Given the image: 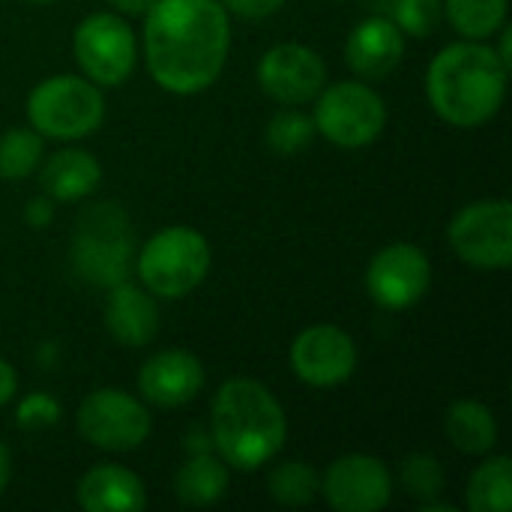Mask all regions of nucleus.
Here are the masks:
<instances>
[{"label":"nucleus","instance_id":"6","mask_svg":"<svg viewBox=\"0 0 512 512\" xmlns=\"http://www.w3.org/2000/svg\"><path fill=\"white\" fill-rule=\"evenodd\" d=\"M315 132H321L336 147H366L372 144L387 126V105L384 99L363 81H339L324 84L315 96L312 111Z\"/></svg>","mask_w":512,"mask_h":512},{"label":"nucleus","instance_id":"12","mask_svg":"<svg viewBox=\"0 0 512 512\" xmlns=\"http://www.w3.org/2000/svg\"><path fill=\"white\" fill-rule=\"evenodd\" d=\"M288 363L309 387H339L357 369V345L342 327L315 324L291 342Z\"/></svg>","mask_w":512,"mask_h":512},{"label":"nucleus","instance_id":"32","mask_svg":"<svg viewBox=\"0 0 512 512\" xmlns=\"http://www.w3.org/2000/svg\"><path fill=\"white\" fill-rule=\"evenodd\" d=\"M15 390H18V375H15V369L0 357V408L12 402Z\"/></svg>","mask_w":512,"mask_h":512},{"label":"nucleus","instance_id":"18","mask_svg":"<svg viewBox=\"0 0 512 512\" xmlns=\"http://www.w3.org/2000/svg\"><path fill=\"white\" fill-rule=\"evenodd\" d=\"M78 504L87 512H141L147 489L123 465H96L78 480Z\"/></svg>","mask_w":512,"mask_h":512},{"label":"nucleus","instance_id":"34","mask_svg":"<svg viewBox=\"0 0 512 512\" xmlns=\"http://www.w3.org/2000/svg\"><path fill=\"white\" fill-rule=\"evenodd\" d=\"M9 477H12V456H9L6 444L0 441V495H3L6 486H9Z\"/></svg>","mask_w":512,"mask_h":512},{"label":"nucleus","instance_id":"35","mask_svg":"<svg viewBox=\"0 0 512 512\" xmlns=\"http://www.w3.org/2000/svg\"><path fill=\"white\" fill-rule=\"evenodd\" d=\"M510 36H512V30H510V27H504V30H501V45H498V57H501V60H504V66H507V69H512Z\"/></svg>","mask_w":512,"mask_h":512},{"label":"nucleus","instance_id":"9","mask_svg":"<svg viewBox=\"0 0 512 512\" xmlns=\"http://www.w3.org/2000/svg\"><path fill=\"white\" fill-rule=\"evenodd\" d=\"M447 237L465 264L507 270L512 264V204L507 198H492L462 207L453 216Z\"/></svg>","mask_w":512,"mask_h":512},{"label":"nucleus","instance_id":"17","mask_svg":"<svg viewBox=\"0 0 512 512\" xmlns=\"http://www.w3.org/2000/svg\"><path fill=\"white\" fill-rule=\"evenodd\" d=\"M105 327L126 348H144L159 330V309L150 291L129 285L126 279L111 285V297L105 303Z\"/></svg>","mask_w":512,"mask_h":512},{"label":"nucleus","instance_id":"16","mask_svg":"<svg viewBox=\"0 0 512 512\" xmlns=\"http://www.w3.org/2000/svg\"><path fill=\"white\" fill-rule=\"evenodd\" d=\"M405 54V36L396 27L393 18H366L360 21L348 42H345V60L360 78H384L390 75Z\"/></svg>","mask_w":512,"mask_h":512},{"label":"nucleus","instance_id":"27","mask_svg":"<svg viewBox=\"0 0 512 512\" xmlns=\"http://www.w3.org/2000/svg\"><path fill=\"white\" fill-rule=\"evenodd\" d=\"M402 486L405 492L426 504V501H435L441 492H444V471H441V462L429 453H411L402 459Z\"/></svg>","mask_w":512,"mask_h":512},{"label":"nucleus","instance_id":"1","mask_svg":"<svg viewBox=\"0 0 512 512\" xmlns=\"http://www.w3.org/2000/svg\"><path fill=\"white\" fill-rule=\"evenodd\" d=\"M231 21L219 0H156L144 12V57L153 81L177 96L207 90L225 69Z\"/></svg>","mask_w":512,"mask_h":512},{"label":"nucleus","instance_id":"22","mask_svg":"<svg viewBox=\"0 0 512 512\" xmlns=\"http://www.w3.org/2000/svg\"><path fill=\"white\" fill-rule=\"evenodd\" d=\"M471 512H510L512 507V459L492 456L468 480Z\"/></svg>","mask_w":512,"mask_h":512},{"label":"nucleus","instance_id":"14","mask_svg":"<svg viewBox=\"0 0 512 512\" xmlns=\"http://www.w3.org/2000/svg\"><path fill=\"white\" fill-rule=\"evenodd\" d=\"M258 84L282 105H306L324 90L327 66L309 45L282 42L258 60Z\"/></svg>","mask_w":512,"mask_h":512},{"label":"nucleus","instance_id":"2","mask_svg":"<svg viewBox=\"0 0 512 512\" xmlns=\"http://www.w3.org/2000/svg\"><path fill=\"white\" fill-rule=\"evenodd\" d=\"M510 69L492 45L480 39L453 42L438 51L426 72V96L432 111L459 129L489 123L507 96Z\"/></svg>","mask_w":512,"mask_h":512},{"label":"nucleus","instance_id":"28","mask_svg":"<svg viewBox=\"0 0 512 512\" xmlns=\"http://www.w3.org/2000/svg\"><path fill=\"white\" fill-rule=\"evenodd\" d=\"M393 21L402 33L426 39L441 24V0H396Z\"/></svg>","mask_w":512,"mask_h":512},{"label":"nucleus","instance_id":"37","mask_svg":"<svg viewBox=\"0 0 512 512\" xmlns=\"http://www.w3.org/2000/svg\"><path fill=\"white\" fill-rule=\"evenodd\" d=\"M33 3H48V0H33Z\"/></svg>","mask_w":512,"mask_h":512},{"label":"nucleus","instance_id":"26","mask_svg":"<svg viewBox=\"0 0 512 512\" xmlns=\"http://www.w3.org/2000/svg\"><path fill=\"white\" fill-rule=\"evenodd\" d=\"M312 138H315V123H312V117H306L297 108L279 111L267 123V132H264L267 147L279 156H297L300 150H306L312 144Z\"/></svg>","mask_w":512,"mask_h":512},{"label":"nucleus","instance_id":"23","mask_svg":"<svg viewBox=\"0 0 512 512\" xmlns=\"http://www.w3.org/2000/svg\"><path fill=\"white\" fill-rule=\"evenodd\" d=\"M450 24L465 39H486L507 21V0H444Z\"/></svg>","mask_w":512,"mask_h":512},{"label":"nucleus","instance_id":"30","mask_svg":"<svg viewBox=\"0 0 512 512\" xmlns=\"http://www.w3.org/2000/svg\"><path fill=\"white\" fill-rule=\"evenodd\" d=\"M219 3L225 6V12L258 21V18H267L273 12H279L285 0H219Z\"/></svg>","mask_w":512,"mask_h":512},{"label":"nucleus","instance_id":"19","mask_svg":"<svg viewBox=\"0 0 512 512\" xmlns=\"http://www.w3.org/2000/svg\"><path fill=\"white\" fill-rule=\"evenodd\" d=\"M99 180H102V165L96 162L93 153L78 150V147L57 150L42 168L45 195L51 201H63V204H72V201L93 195Z\"/></svg>","mask_w":512,"mask_h":512},{"label":"nucleus","instance_id":"15","mask_svg":"<svg viewBox=\"0 0 512 512\" xmlns=\"http://www.w3.org/2000/svg\"><path fill=\"white\" fill-rule=\"evenodd\" d=\"M204 387L201 360L189 351L168 348L153 354L138 372V390L147 402L159 408H180L189 405Z\"/></svg>","mask_w":512,"mask_h":512},{"label":"nucleus","instance_id":"5","mask_svg":"<svg viewBox=\"0 0 512 512\" xmlns=\"http://www.w3.org/2000/svg\"><path fill=\"white\" fill-rule=\"evenodd\" d=\"M210 270V243L189 225H171L156 231L141 255L138 276L153 297L177 300L192 294Z\"/></svg>","mask_w":512,"mask_h":512},{"label":"nucleus","instance_id":"21","mask_svg":"<svg viewBox=\"0 0 512 512\" xmlns=\"http://www.w3.org/2000/svg\"><path fill=\"white\" fill-rule=\"evenodd\" d=\"M228 492V465L213 453H192L174 477V495L186 507H210Z\"/></svg>","mask_w":512,"mask_h":512},{"label":"nucleus","instance_id":"3","mask_svg":"<svg viewBox=\"0 0 512 512\" xmlns=\"http://www.w3.org/2000/svg\"><path fill=\"white\" fill-rule=\"evenodd\" d=\"M288 420L279 399L252 378L225 381L210 405V441L234 471L264 468L285 444Z\"/></svg>","mask_w":512,"mask_h":512},{"label":"nucleus","instance_id":"13","mask_svg":"<svg viewBox=\"0 0 512 512\" xmlns=\"http://www.w3.org/2000/svg\"><path fill=\"white\" fill-rule=\"evenodd\" d=\"M321 492L336 512H378L393 498V477L381 459L351 453L324 471Z\"/></svg>","mask_w":512,"mask_h":512},{"label":"nucleus","instance_id":"31","mask_svg":"<svg viewBox=\"0 0 512 512\" xmlns=\"http://www.w3.org/2000/svg\"><path fill=\"white\" fill-rule=\"evenodd\" d=\"M51 216H54V201H51L48 195L33 198V201H27V207H24V219H27V225H33V228L51 225Z\"/></svg>","mask_w":512,"mask_h":512},{"label":"nucleus","instance_id":"8","mask_svg":"<svg viewBox=\"0 0 512 512\" xmlns=\"http://www.w3.org/2000/svg\"><path fill=\"white\" fill-rule=\"evenodd\" d=\"M75 60L99 87H120L138 60V45L132 27L114 12H93L87 15L72 36Z\"/></svg>","mask_w":512,"mask_h":512},{"label":"nucleus","instance_id":"36","mask_svg":"<svg viewBox=\"0 0 512 512\" xmlns=\"http://www.w3.org/2000/svg\"><path fill=\"white\" fill-rule=\"evenodd\" d=\"M423 512H456L453 504H435V501H426L423 504Z\"/></svg>","mask_w":512,"mask_h":512},{"label":"nucleus","instance_id":"10","mask_svg":"<svg viewBox=\"0 0 512 512\" xmlns=\"http://www.w3.org/2000/svg\"><path fill=\"white\" fill-rule=\"evenodd\" d=\"M153 420L144 402L129 396L126 390L105 387L93 390L78 408V432L81 438L108 453L138 450L150 438Z\"/></svg>","mask_w":512,"mask_h":512},{"label":"nucleus","instance_id":"25","mask_svg":"<svg viewBox=\"0 0 512 512\" xmlns=\"http://www.w3.org/2000/svg\"><path fill=\"white\" fill-rule=\"evenodd\" d=\"M42 159V135L36 129H9L0 135V177L24 180Z\"/></svg>","mask_w":512,"mask_h":512},{"label":"nucleus","instance_id":"11","mask_svg":"<svg viewBox=\"0 0 512 512\" xmlns=\"http://www.w3.org/2000/svg\"><path fill=\"white\" fill-rule=\"evenodd\" d=\"M432 285V264L426 252L414 243L384 246L366 270V288L372 300L384 309H411L426 297Z\"/></svg>","mask_w":512,"mask_h":512},{"label":"nucleus","instance_id":"33","mask_svg":"<svg viewBox=\"0 0 512 512\" xmlns=\"http://www.w3.org/2000/svg\"><path fill=\"white\" fill-rule=\"evenodd\" d=\"M120 15H144L156 0H108Z\"/></svg>","mask_w":512,"mask_h":512},{"label":"nucleus","instance_id":"24","mask_svg":"<svg viewBox=\"0 0 512 512\" xmlns=\"http://www.w3.org/2000/svg\"><path fill=\"white\" fill-rule=\"evenodd\" d=\"M267 489H270V498L279 501L282 507H306L315 501L321 489V477L309 462H285L270 471Z\"/></svg>","mask_w":512,"mask_h":512},{"label":"nucleus","instance_id":"7","mask_svg":"<svg viewBox=\"0 0 512 512\" xmlns=\"http://www.w3.org/2000/svg\"><path fill=\"white\" fill-rule=\"evenodd\" d=\"M132 234L126 231V216L105 204L93 207L78 219L72 240V267L90 285H117L129 270Z\"/></svg>","mask_w":512,"mask_h":512},{"label":"nucleus","instance_id":"29","mask_svg":"<svg viewBox=\"0 0 512 512\" xmlns=\"http://www.w3.org/2000/svg\"><path fill=\"white\" fill-rule=\"evenodd\" d=\"M15 423L24 432H39V429H51L60 423V405L54 396L48 393H30L18 402L15 408Z\"/></svg>","mask_w":512,"mask_h":512},{"label":"nucleus","instance_id":"4","mask_svg":"<svg viewBox=\"0 0 512 512\" xmlns=\"http://www.w3.org/2000/svg\"><path fill=\"white\" fill-rule=\"evenodd\" d=\"M27 120L42 138L78 141L93 135L105 120L99 84L81 75H51L27 96Z\"/></svg>","mask_w":512,"mask_h":512},{"label":"nucleus","instance_id":"20","mask_svg":"<svg viewBox=\"0 0 512 512\" xmlns=\"http://www.w3.org/2000/svg\"><path fill=\"white\" fill-rule=\"evenodd\" d=\"M444 432L459 453L486 456L498 444V423L492 408L474 399H459L447 408Z\"/></svg>","mask_w":512,"mask_h":512}]
</instances>
